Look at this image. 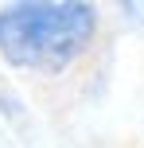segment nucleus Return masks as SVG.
Segmentation results:
<instances>
[{
	"label": "nucleus",
	"mask_w": 144,
	"mask_h": 148,
	"mask_svg": "<svg viewBox=\"0 0 144 148\" xmlns=\"http://www.w3.org/2000/svg\"><path fill=\"white\" fill-rule=\"evenodd\" d=\"M101 31L90 0H12L0 8V59L20 74L59 78L86 59Z\"/></svg>",
	"instance_id": "nucleus-1"
}]
</instances>
